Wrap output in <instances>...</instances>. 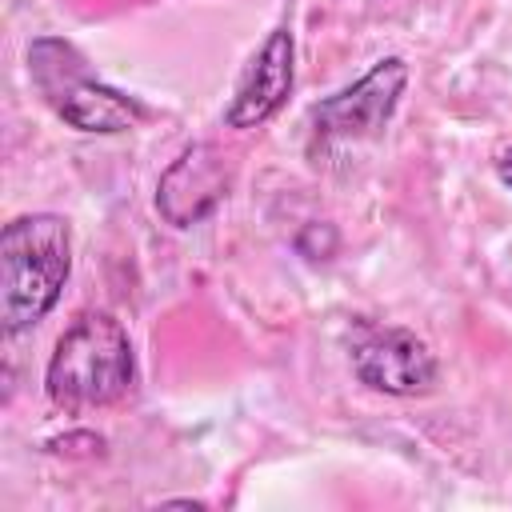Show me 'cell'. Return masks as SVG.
<instances>
[{"mask_svg": "<svg viewBox=\"0 0 512 512\" xmlns=\"http://www.w3.org/2000/svg\"><path fill=\"white\" fill-rule=\"evenodd\" d=\"M72 272V228L56 212H28L0 232V324L8 336L40 324Z\"/></svg>", "mask_w": 512, "mask_h": 512, "instance_id": "obj_1", "label": "cell"}, {"mask_svg": "<svg viewBox=\"0 0 512 512\" xmlns=\"http://www.w3.org/2000/svg\"><path fill=\"white\" fill-rule=\"evenodd\" d=\"M136 384V356L124 324L108 312H84L56 340L44 368V392L64 412L108 408Z\"/></svg>", "mask_w": 512, "mask_h": 512, "instance_id": "obj_2", "label": "cell"}, {"mask_svg": "<svg viewBox=\"0 0 512 512\" xmlns=\"http://www.w3.org/2000/svg\"><path fill=\"white\" fill-rule=\"evenodd\" d=\"M292 80H296V40L288 28H272L232 88V100L224 108V128L244 132L268 124L288 104Z\"/></svg>", "mask_w": 512, "mask_h": 512, "instance_id": "obj_6", "label": "cell"}, {"mask_svg": "<svg viewBox=\"0 0 512 512\" xmlns=\"http://www.w3.org/2000/svg\"><path fill=\"white\" fill-rule=\"evenodd\" d=\"M232 172L216 144H192L184 148L156 184V208L172 228H192L204 216H212L228 196Z\"/></svg>", "mask_w": 512, "mask_h": 512, "instance_id": "obj_7", "label": "cell"}, {"mask_svg": "<svg viewBox=\"0 0 512 512\" xmlns=\"http://www.w3.org/2000/svg\"><path fill=\"white\" fill-rule=\"evenodd\" d=\"M496 176H500V184H504V188H512V148H508V152H500V160H496Z\"/></svg>", "mask_w": 512, "mask_h": 512, "instance_id": "obj_8", "label": "cell"}, {"mask_svg": "<svg viewBox=\"0 0 512 512\" xmlns=\"http://www.w3.org/2000/svg\"><path fill=\"white\" fill-rule=\"evenodd\" d=\"M352 372L372 392L424 396L436 384V356L408 328H368L352 344Z\"/></svg>", "mask_w": 512, "mask_h": 512, "instance_id": "obj_5", "label": "cell"}, {"mask_svg": "<svg viewBox=\"0 0 512 512\" xmlns=\"http://www.w3.org/2000/svg\"><path fill=\"white\" fill-rule=\"evenodd\" d=\"M28 68H32L36 88L44 92V100L76 132L112 136V132H128L144 116V108L132 96H124L120 88L96 80L88 72V64L76 56V48L64 44V40L40 36L28 48Z\"/></svg>", "mask_w": 512, "mask_h": 512, "instance_id": "obj_3", "label": "cell"}, {"mask_svg": "<svg viewBox=\"0 0 512 512\" xmlns=\"http://www.w3.org/2000/svg\"><path fill=\"white\" fill-rule=\"evenodd\" d=\"M408 88V64L400 56L376 60L356 84L324 96L312 108V148H332V144H356L372 140L384 132L392 120L400 96Z\"/></svg>", "mask_w": 512, "mask_h": 512, "instance_id": "obj_4", "label": "cell"}]
</instances>
